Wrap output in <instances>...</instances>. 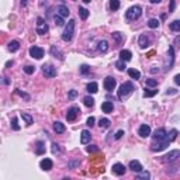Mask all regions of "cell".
I'll return each mask as SVG.
<instances>
[{"mask_svg": "<svg viewBox=\"0 0 180 180\" xmlns=\"http://www.w3.org/2000/svg\"><path fill=\"white\" fill-rule=\"evenodd\" d=\"M174 7H176V0H170V6H169V13L174 11Z\"/></svg>", "mask_w": 180, "mask_h": 180, "instance_id": "f907efd6", "label": "cell"}, {"mask_svg": "<svg viewBox=\"0 0 180 180\" xmlns=\"http://www.w3.org/2000/svg\"><path fill=\"white\" fill-rule=\"evenodd\" d=\"M170 30L172 31H180V20H174L170 23Z\"/></svg>", "mask_w": 180, "mask_h": 180, "instance_id": "e575fe53", "label": "cell"}, {"mask_svg": "<svg viewBox=\"0 0 180 180\" xmlns=\"http://www.w3.org/2000/svg\"><path fill=\"white\" fill-rule=\"evenodd\" d=\"M149 70H151V73H158V72H159V68H156V66H152Z\"/></svg>", "mask_w": 180, "mask_h": 180, "instance_id": "db71d44e", "label": "cell"}, {"mask_svg": "<svg viewBox=\"0 0 180 180\" xmlns=\"http://www.w3.org/2000/svg\"><path fill=\"white\" fill-rule=\"evenodd\" d=\"M170 141L169 139H160V141H156V139H152V143H151V151L152 152H160V151L166 149L169 147Z\"/></svg>", "mask_w": 180, "mask_h": 180, "instance_id": "5b68a950", "label": "cell"}, {"mask_svg": "<svg viewBox=\"0 0 180 180\" xmlns=\"http://www.w3.org/2000/svg\"><path fill=\"white\" fill-rule=\"evenodd\" d=\"M111 35H113L114 41H115L117 44H121V42H123L124 37H123V35H121V33H113V34H111Z\"/></svg>", "mask_w": 180, "mask_h": 180, "instance_id": "f35d334b", "label": "cell"}, {"mask_svg": "<svg viewBox=\"0 0 180 180\" xmlns=\"http://www.w3.org/2000/svg\"><path fill=\"white\" fill-rule=\"evenodd\" d=\"M177 134H179V132H177V130H172L169 134H167V139H169L170 142H172V141H174V139H176V137H177Z\"/></svg>", "mask_w": 180, "mask_h": 180, "instance_id": "60d3db41", "label": "cell"}, {"mask_svg": "<svg viewBox=\"0 0 180 180\" xmlns=\"http://www.w3.org/2000/svg\"><path fill=\"white\" fill-rule=\"evenodd\" d=\"M180 42V37H177L176 40H174V44H179Z\"/></svg>", "mask_w": 180, "mask_h": 180, "instance_id": "94428289", "label": "cell"}, {"mask_svg": "<svg viewBox=\"0 0 180 180\" xmlns=\"http://www.w3.org/2000/svg\"><path fill=\"white\" fill-rule=\"evenodd\" d=\"M128 166H130V169L132 170V172H137V173L142 170V165H141L138 160H131Z\"/></svg>", "mask_w": 180, "mask_h": 180, "instance_id": "d6986e66", "label": "cell"}, {"mask_svg": "<svg viewBox=\"0 0 180 180\" xmlns=\"http://www.w3.org/2000/svg\"><path fill=\"white\" fill-rule=\"evenodd\" d=\"M53 130H55L57 134H64L65 132V125L62 123H59V121H55V123H53Z\"/></svg>", "mask_w": 180, "mask_h": 180, "instance_id": "cb8c5ba5", "label": "cell"}, {"mask_svg": "<svg viewBox=\"0 0 180 180\" xmlns=\"http://www.w3.org/2000/svg\"><path fill=\"white\" fill-rule=\"evenodd\" d=\"M173 64H174V49H173V47H169L166 57H165V61H163V72H169L173 68Z\"/></svg>", "mask_w": 180, "mask_h": 180, "instance_id": "7a4b0ae2", "label": "cell"}, {"mask_svg": "<svg viewBox=\"0 0 180 180\" xmlns=\"http://www.w3.org/2000/svg\"><path fill=\"white\" fill-rule=\"evenodd\" d=\"M97 51H99V52H101V53H106L107 51H108V42H107L106 40L100 41V42H99V45H97Z\"/></svg>", "mask_w": 180, "mask_h": 180, "instance_id": "ffe728a7", "label": "cell"}, {"mask_svg": "<svg viewBox=\"0 0 180 180\" xmlns=\"http://www.w3.org/2000/svg\"><path fill=\"white\" fill-rule=\"evenodd\" d=\"M151 42H152V38H151L148 34H141V35H139V40H138V45H139L142 49H145V48L149 47Z\"/></svg>", "mask_w": 180, "mask_h": 180, "instance_id": "9c48e42d", "label": "cell"}, {"mask_svg": "<svg viewBox=\"0 0 180 180\" xmlns=\"http://www.w3.org/2000/svg\"><path fill=\"white\" fill-rule=\"evenodd\" d=\"M11 65H13V61H9V62L6 64V68H10Z\"/></svg>", "mask_w": 180, "mask_h": 180, "instance_id": "6f0895ef", "label": "cell"}, {"mask_svg": "<svg viewBox=\"0 0 180 180\" xmlns=\"http://www.w3.org/2000/svg\"><path fill=\"white\" fill-rule=\"evenodd\" d=\"M79 16L82 20H86L87 17H89V10H86L84 7H79Z\"/></svg>", "mask_w": 180, "mask_h": 180, "instance_id": "1f68e13d", "label": "cell"}, {"mask_svg": "<svg viewBox=\"0 0 180 180\" xmlns=\"http://www.w3.org/2000/svg\"><path fill=\"white\" fill-rule=\"evenodd\" d=\"M147 86H149V87L158 86V80L156 79H147Z\"/></svg>", "mask_w": 180, "mask_h": 180, "instance_id": "f6af8a7d", "label": "cell"}, {"mask_svg": "<svg viewBox=\"0 0 180 180\" xmlns=\"http://www.w3.org/2000/svg\"><path fill=\"white\" fill-rule=\"evenodd\" d=\"M138 135H139L141 138H147L151 135V127L148 125V124H142L139 127V130H138Z\"/></svg>", "mask_w": 180, "mask_h": 180, "instance_id": "4fadbf2b", "label": "cell"}, {"mask_svg": "<svg viewBox=\"0 0 180 180\" xmlns=\"http://www.w3.org/2000/svg\"><path fill=\"white\" fill-rule=\"evenodd\" d=\"M61 149H59V145L58 143H52V154H59Z\"/></svg>", "mask_w": 180, "mask_h": 180, "instance_id": "681fc988", "label": "cell"}, {"mask_svg": "<svg viewBox=\"0 0 180 180\" xmlns=\"http://www.w3.org/2000/svg\"><path fill=\"white\" fill-rule=\"evenodd\" d=\"M76 96H77V92H76V90H70L69 93H68V99H69V100H73Z\"/></svg>", "mask_w": 180, "mask_h": 180, "instance_id": "7dc6e473", "label": "cell"}, {"mask_svg": "<svg viewBox=\"0 0 180 180\" xmlns=\"http://www.w3.org/2000/svg\"><path fill=\"white\" fill-rule=\"evenodd\" d=\"M48 31H49V27L45 23V20H44L42 17H38L37 18V34L44 35V34H47Z\"/></svg>", "mask_w": 180, "mask_h": 180, "instance_id": "52a82bcc", "label": "cell"}, {"mask_svg": "<svg viewBox=\"0 0 180 180\" xmlns=\"http://www.w3.org/2000/svg\"><path fill=\"white\" fill-rule=\"evenodd\" d=\"M53 21H55V24H57L58 27H62L64 25V18H62V16H59V14H55V16H53Z\"/></svg>", "mask_w": 180, "mask_h": 180, "instance_id": "836d02e7", "label": "cell"}, {"mask_svg": "<svg viewBox=\"0 0 180 180\" xmlns=\"http://www.w3.org/2000/svg\"><path fill=\"white\" fill-rule=\"evenodd\" d=\"M149 177H151V173L147 172V170H141V172H138V174H137L138 180H148Z\"/></svg>", "mask_w": 180, "mask_h": 180, "instance_id": "83f0119b", "label": "cell"}, {"mask_svg": "<svg viewBox=\"0 0 180 180\" xmlns=\"http://www.w3.org/2000/svg\"><path fill=\"white\" fill-rule=\"evenodd\" d=\"M151 3H154V4H156V3H160V2H162V0H149Z\"/></svg>", "mask_w": 180, "mask_h": 180, "instance_id": "91938a15", "label": "cell"}, {"mask_svg": "<svg viewBox=\"0 0 180 180\" xmlns=\"http://www.w3.org/2000/svg\"><path fill=\"white\" fill-rule=\"evenodd\" d=\"M51 55H52V57H55V58H58L59 61H64V55H62V52H61V51L58 49L55 45H53V47H51Z\"/></svg>", "mask_w": 180, "mask_h": 180, "instance_id": "603a6c76", "label": "cell"}, {"mask_svg": "<svg viewBox=\"0 0 180 180\" xmlns=\"http://www.w3.org/2000/svg\"><path fill=\"white\" fill-rule=\"evenodd\" d=\"M80 73L82 75L90 73V66H87V65H82V66H80Z\"/></svg>", "mask_w": 180, "mask_h": 180, "instance_id": "ee69618b", "label": "cell"}, {"mask_svg": "<svg viewBox=\"0 0 180 180\" xmlns=\"http://www.w3.org/2000/svg\"><path fill=\"white\" fill-rule=\"evenodd\" d=\"M52 165H53L52 160L48 159V158H45V159H42L40 162V167L42 170H51V169H52Z\"/></svg>", "mask_w": 180, "mask_h": 180, "instance_id": "2e32d148", "label": "cell"}, {"mask_svg": "<svg viewBox=\"0 0 180 180\" xmlns=\"http://www.w3.org/2000/svg\"><path fill=\"white\" fill-rule=\"evenodd\" d=\"M117 86V80L114 79L113 76H107L106 79H104V89L107 90V92H113L114 89H115Z\"/></svg>", "mask_w": 180, "mask_h": 180, "instance_id": "30bf717a", "label": "cell"}, {"mask_svg": "<svg viewBox=\"0 0 180 180\" xmlns=\"http://www.w3.org/2000/svg\"><path fill=\"white\" fill-rule=\"evenodd\" d=\"M57 13L59 14V16H62V17H68L70 14V11H69V9H68L65 4H61V6L57 7Z\"/></svg>", "mask_w": 180, "mask_h": 180, "instance_id": "ac0fdd59", "label": "cell"}, {"mask_svg": "<svg viewBox=\"0 0 180 180\" xmlns=\"http://www.w3.org/2000/svg\"><path fill=\"white\" fill-rule=\"evenodd\" d=\"M174 83H176V84H179V86H180V73L174 76Z\"/></svg>", "mask_w": 180, "mask_h": 180, "instance_id": "11a10c76", "label": "cell"}, {"mask_svg": "<svg viewBox=\"0 0 180 180\" xmlns=\"http://www.w3.org/2000/svg\"><path fill=\"white\" fill-rule=\"evenodd\" d=\"M24 72H25L27 75H33L34 72H35V68L31 66V65H27V66H24Z\"/></svg>", "mask_w": 180, "mask_h": 180, "instance_id": "7bdbcfd3", "label": "cell"}, {"mask_svg": "<svg viewBox=\"0 0 180 180\" xmlns=\"http://www.w3.org/2000/svg\"><path fill=\"white\" fill-rule=\"evenodd\" d=\"M17 93L20 94V96H21V97H25V99H28V96H27V94H25V93H23V92H20V90H17Z\"/></svg>", "mask_w": 180, "mask_h": 180, "instance_id": "9f6ffc18", "label": "cell"}, {"mask_svg": "<svg viewBox=\"0 0 180 180\" xmlns=\"http://www.w3.org/2000/svg\"><path fill=\"white\" fill-rule=\"evenodd\" d=\"M148 27H149V28H158V27H159V20L151 18V20L148 21Z\"/></svg>", "mask_w": 180, "mask_h": 180, "instance_id": "74e56055", "label": "cell"}, {"mask_svg": "<svg viewBox=\"0 0 180 180\" xmlns=\"http://www.w3.org/2000/svg\"><path fill=\"white\" fill-rule=\"evenodd\" d=\"M18 48H20V42L18 41H10L9 42V51L16 52V51H18Z\"/></svg>", "mask_w": 180, "mask_h": 180, "instance_id": "f546056e", "label": "cell"}, {"mask_svg": "<svg viewBox=\"0 0 180 180\" xmlns=\"http://www.w3.org/2000/svg\"><path fill=\"white\" fill-rule=\"evenodd\" d=\"M42 73L45 75V77H55L57 76V69L52 66L51 64H45L42 65Z\"/></svg>", "mask_w": 180, "mask_h": 180, "instance_id": "ba28073f", "label": "cell"}, {"mask_svg": "<svg viewBox=\"0 0 180 180\" xmlns=\"http://www.w3.org/2000/svg\"><path fill=\"white\" fill-rule=\"evenodd\" d=\"M75 23H76L75 20H69V21H68V25L65 27L64 34H62V40H64L65 42H69V41L72 40V37H73V33H75Z\"/></svg>", "mask_w": 180, "mask_h": 180, "instance_id": "277c9868", "label": "cell"}, {"mask_svg": "<svg viewBox=\"0 0 180 180\" xmlns=\"http://www.w3.org/2000/svg\"><path fill=\"white\" fill-rule=\"evenodd\" d=\"M20 115H21V118H23V120L25 121V124H27V125H31V124L34 123L33 117H31L28 113H20Z\"/></svg>", "mask_w": 180, "mask_h": 180, "instance_id": "f1b7e54d", "label": "cell"}, {"mask_svg": "<svg viewBox=\"0 0 180 180\" xmlns=\"http://www.w3.org/2000/svg\"><path fill=\"white\" fill-rule=\"evenodd\" d=\"M110 120L108 118H101L100 121H99V127L100 128H103V130H107V128L110 127Z\"/></svg>", "mask_w": 180, "mask_h": 180, "instance_id": "4dcf8cb0", "label": "cell"}, {"mask_svg": "<svg viewBox=\"0 0 180 180\" xmlns=\"http://www.w3.org/2000/svg\"><path fill=\"white\" fill-rule=\"evenodd\" d=\"M128 75H130V77H132V79H135V80L141 79V72L137 69H134V68H130V69H128Z\"/></svg>", "mask_w": 180, "mask_h": 180, "instance_id": "4316f807", "label": "cell"}, {"mask_svg": "<svg viewBox=\"0 0 180 180\" xmlns=\"http://www.w3.org/2000/svg\"><path fill=\"white\" fill-rule=\"evenodd\" d=\"M141 14H142V9L139 6H132L125 11V18L128 21H135L141 17Z\"/></svg>", "mask_w": 180, "mask_h": 180, "instance_id": "3957f363", "label": "cell"}, {"mask_svg": "<svg viewBox=\"0 0 180 180\" xmlns=\"http://www.w3.org/2000/svg\"><path fill=\"white\" fill-rule=\"evenodd\" d=\"M11 128H13L14 131L20 130V125H18V121H17L16 117H13V118H11Z\"/></svg>", "mask_w": 180, "mask_h": 180, "instance_id": "b9f144b4", "label": "cell"}, {"mask_svg": "<svg viewBox=\"0 0 180 180\" xmlns=\"http://www.w3.org/2000/svg\"><path fill=\"white\" fill-rule=\"evenodd\" d=\"M113 108H114V106H113L111 101H104V103L101 104V110H103L104 113H107V114L113 113Z\"/></svg>", "mask_w": 180, "mask_h": 180, "instance_id": "44dd1931", "label": "cell"}, {"mask_svg": "<svg viewBox=\"0 0 180 180\" xmlns=\"http://www.w3.org/2000/svg\"><path fill=\"white\" fill-rule=\"evenodd\" d=\"M30 55H31V58H35V59H42L44 49H42V48H40V47L33 45V47L30 48Z\"/></svg>", "mask_w": 180, "mask_h": 180, "instance_id": "7c38bea8", "label": "cell"}, {"mask_svg": "<svg viewBox=\"0 0 180 180\" xmlns=\"http://www.w3.org/2000/svg\"><path fill=\"white\" fill-rule=\"evenodd\" d=\"M110 9L113 11H117L120 9V0H110Z\"/></svg>", "mask_w": 180, "mask_h": 180, "instance_id": "d590c367", "label": "cell"}, {"mask_svg": "<svg viewBox=\"0 0 180 180\" xmlns=\"http://www.w3.org/2000/svg\"><path fill=\"white\" fill-rule=\"evenodd\" d=\"M90 139H92V134H90L87 130H83L82 132H80V142L82 143H89Z\"/></svg>", "mask_w": 180, "mask_h": 180, "instance_id": "e0dca14e", "label": "cell"}, {"mask_svg": "<svg viewBox=\"0 0 180 180\" xmlns=\"http://www.w3.org/2000/svg\"><path fill=\"white\" fill-rule=\"evenodd\" d=\"M92 0H83V3H90Z\"/></svg>", "mask_w": 180, "mask_h": 180, "instance_id": "be15d7a7", "label": "cell"}, {"mask_svg": "<svg viewBox=\"0 0 180 180\" xmlns=\"http://www.w3.org/2000/svg\"><path fill=\"white\" fill-rule=\"evenodd\" d=\"M80 114V110H79V107H70L69 110H68L66 113V120L68 121H75L79 117Z\"/></svg>", "mask_w": 180, "mask_h": 180, "instance_id": "8fae6325", "label": "cell"}, {"mask_svg": "<svg viewBox=\"0 0 180 180\" xmlns=\"http://www.w3.org/2000/svg\"><path fill=\"white\" fill-rule=\"evenodd\" d=\"M83 103L86 107H93L94 106V99L93 97H90V96H86L83 99Z\"/></svg>", "mask_w": 180, "mask_h": 180, "instance_id": "d6a6232c", "label": "cell"}, {"mask_svg": "<svg viewBox=\"0 0 180 180\" xmlns=\"http://www.w3.org/2000/svg\"><path fill=\"white\" fill-rule=\"evenodd\" d=\"M115 68H117L118 70H124L125 68H127V66H125V61H123V59L117 61V62H115Z\"/></svg>", "mask_w": 180, "mask_h": 180, "instance_id": "ab89813d", "label": "cell"}, {"mask_svg": "<svg viewBox=\"0 0 180 180\" xmlns=\"http://www.w3.org/2000/svg\"><path fill=\"white\" fill-rule=\"evenodd\" d=\"M125 166H124L123 163H114L113 165V173H115L117 176H123V174H125Z\"/></svg>", "mask_w": 180, "mask_h": 180, "instance_id": "9a60e30c", "label": "cell"}, {"mask_svg": "<svg viewBox=\"0 0 180 180\" xmlns=\"http://www.w3.org/2000/svg\"><path fill=\"white\" fill-rule=\"evenodd\" d=\"M134 90H135V87H134V84L131 83V82H125V83H123L120 87H118V92H117V97H118V100L124 101L128 96H131V94L134 93Z\"/></svg>", "mask_w": 180, "mask_h": 180, "instance_id": "6da1fadb", "label": "cell"}, {"mask_svg": "<svg viewBox=\"0 0 180 180\" xmlns=\"http://www.w3.org/2000/svg\"><path fill=\"white\" fill-rule=\"evenodd\" d=\"M154 139L160 141V139H167V132L165 128H159L154 132Z\"/></svg>", "mask_w": 180, "mask_h": 180, "instance_id": "5bb4252c", "label": "cell"}, {"mask_svg": "<svg viewBox=\"0 0 180 180\" xmlns=\"http://www.w3.org/2000/svg\"><path fill=\"white\" fill-rule=\"evenodd\" d=\"M27 2H28V0H21V6L25 7L27 6Z\"/></svg>", "mask_w": 180, "mask_h": 180, "instance_id": "680465c9", "label": "cell"}, {"mask_svg": "<svg viewBox=\"0 0 180 180\" xmlns=\"http://www.w3.org/2000/svg\"><path fill=\"white\" fill-rule=\"evenodd\" d=\"M123 135H124V131L120 130V131H117V134H115V137H114V138H115V139H120Z\"/></svg>", "mask_w": 180, "mask_h": 180, "instance_id": "816d5d0a", "label": "cell"}, {"mask_svg": "<svg viewBox=\"0 0 180 180\" xmlns=\"http://www.w3.org/2000/svg\"><path fill=\"white\" fill-rule=\"evenodd\" d=\"M35 154H37V155L45 154V143H44L42 141H38V142H37V147H35Z\"/></svg>", "mask_w": 180, "mask_h": 180, "instance_id": "484cf974", "label": "cell"}, {"mask_svg": "<svg viewBox=\"0 0 180 180\" xmlns=\"http://www.w3.org/2000/svg\"><path fill=\"white\" fill-rule=\"evenodd\" d=\"M166 94L169 96V94H177V90L176 89H167L166 90Z\"/></svg>", "mask_w": 180, "mask_h": 180, "instance_id": "f5cc1de1", "label": "cell"}, {"mask_svg": "<svg viewBox=\"0 0 180 180\" xmlns=\"http://www.w3.org/2000/svg\"><path fill=\"white\" fill-rule=\"evenodd\" d=\"M86 125H87V127H93V125H94V117H89V118H87Z\"/></svg>", "mask_w": 180, "mask_h": 180, "instance_id": "c3c4849f", "label": "cell"}, {"mask_svg": "<svg viewBox=\"0 0 180 180\" xmlns=\"http://www.w3.org/2000/svg\"><path fill=\"white\" fill-rule=\"evenodd\" d=\"M86 151L89 154H93V152H97V151H99V147H97V145H90V147L86 148Z\"/></svg>", "mask_w": 180, "mask_h": 180, "instance_id": "bcb514c9", "label": "cell"}, {"mask_svg": "<svg viewBox=\"0 0 180 180\" xmlns=\"http://www.w3.org/2000/svg\"><path fill=\"white\" fill-rule=\"evenodd\" d=\"M86 89H87L89 93L94 94V93H97V90H99V84H97L96 82H90V83L86 86Z\"/></svg>", "mask_w": 180, "mask_h": 180, "instance_id": "d4e9b609", "label": "cell"}, {"mask_svg": "<svg viewBox=\"0 0 180 180\" xmlns=\"http://www.w3.org/2000/svg\"><path fill=\"white\" fill-rule=\"evenodd\" d=\"M131 58H132V53H131V51L128 49H123L120 52V59L125 61V62H128V61H131Z\"/></svg>", "mask_w": 180, "mask_h": 180, "instance_id": "7402d4cb", "label": "cell"}, {"mask_svg": "<svg viewBox=\"0 0 180 180\" xmlns=\"http://www.w3.org/2000/svg\"><path fill=\"white\" fill-rule=\"evenodd\" d=\"M3 82H4V83H6V84H9V79H7V77H3Z\"/></svg>", "mask_w": 180, "mask_h": 180, "instance_id": "6125c7cd", "label": "cell"}, {"mask_svg": "<svg viewBox=\"0 0 180 180\" xmlns=\"http://www.w3.org/2000/svg\"><path fill=\"white\" fill-rule=\"evenodd\" d=\"M155 94H158L156 89H149V90H145V92H143V97H145V99H147V97H154Z\"/></svg>", "mask_w": 180, "mask_h": 180, "instance_id": "8d00e7d4", "label": "cell"}, {"mask_svg": "<svg viewBox=\"0 0 180 180\" xmlns=\"http://www.w3.org/2000/svg\"><path fill=\"white\" fill-rule=\"evenodd\" d=\"M180 158V151L174 149V151H170L169 154H166L163 158H162V162L163 163H172L174 160H177Z\"/></svg>", "mask_w": 180, "mask_h": 180, "instance_id": "8992f818", "label": "cell"}]
</instances>
